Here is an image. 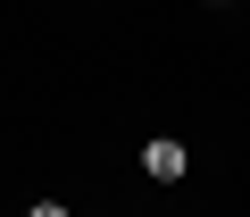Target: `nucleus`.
<instances>
[{
    "instance_id": "nucleus-2",
    "label": "nucleus",
    "mask_w": 250,
    "mask_h": 217,
    "mask_svg": "<svg viewBox=\"0 0 250 217\" xmlns=\"http://www.w3.org/2000/svg\"><path fill=\"white\" fill-rule=\"evenodd\" d=\"M25 217H67V209H59V200H34V209H25Z\"/></svg>"
},
{
    "instance_id": "nucleus-1",
    "label": "nucleus",
    "mask_w": 250,
    "mask_h": 217,
    "mask_svg": "<svg viewBox=\"0 0 250 217\" xmlns=\"http://www.w3.org/2000/svg\"><path fill=\"white\" fill-rule=\"evenodd\" d=\"M142 167H150L159 184H184V142H175V134H159V142L142 151Z\"/></svg>"
}]
</instances>
